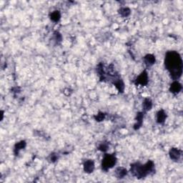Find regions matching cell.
<instances>
[{"label": "cell", "instance_id": "cell-15", "mask_svg": "<svg viewBox=\"0 0 183 183\" xmlns=\"http://www.w3.org/2000/svg\"><path fill=\"white\" fill-rule=\"evenodd\" d=\"M142 107L145 111H149L151 110L152 107V102L149 99H145L144 100L143 104H142Z\"/></svg>", "mask_w": 183, "mask_h": 183}, {"label": "cell", "instance_id": "cell-12", "mask_svg": "<svg viewBox=\"0 0 183 183\" xmlns=\"http://www.w3.org/2000/svg\"><path fill=\"white\" fill-rule=\"evenodd\" d=\"M143 117H144V114L143 112H138L137 115V123L135 125V130H138L139 128L142 126V122H143Z\"/></svg>", "mask_w": 183, "mask_h": 183}, {"label": "cell", "instance_id": "cell-8", "mask_svg": "<svg viewBox=\"0 0 183 183\" xmlns=\"http://www.w3.org/2000/svg\"><path fill=\"white\" fill-rule=\"evenodd\" d=\"M144 61H145V65L147 67H150L155 63V57L153 55H150V54L149 55H147L144 57Z\"/></svg>", "mask_w": 183, "mask_h": 183}, {"label": "cell", "instance_id": "cell-11", "mask_svg": "<svg viewBox=\"0 0 183 183\" xmlns=\"http://www.w3.org/2000/svg\"><path fill=\"white\" fill-rule=\"evenodd\" d=\"M113 84L115 85V86L117 87V90H119L120 92H123L124 89H125V85H124V82H122V80L120 78H117L115 80H114Z\"/></svg>", "mask_w": 183, "mask_h": 183}, {"label": "cell", "instance_id": "cell-19", "mask_svg": "<svg viewBox=\"0 0 183 183\" xmlns=\"http://www.w3.org/2000/svg\"><path fill=\"white\" fill-rule=\"evenodd\" d=\"M48 159H49V160H50L51 162H56L57 160L58 157H57V155L56 154L52 153V154H50V157H49Z\"/></svg>", "mask_w": 183, "mask_h": 183}, {"label": "cell", "instance_id": "cell-7", "mask_svg": "<svg viewBox=\"0 0 183 183\" xmlns=\"http://www.w3.org/2000/svg\"><path fill=\"white\" fill-rule=\"evenodd\" d=\"M182 90V85L178 82H174L172 85H170L169 91L173 94H177Z\"/></svg>", "mask_w": 183, "mask_h": 183}, {"label": "cell", "instance_id": "cell-16", "mask_svg": "<svg viewBox=\"0 0 183 183\" xmlns=\"http://www.w3.org/2000/svg\"><path fill=\"white\" fill-rule=\"evenodd\" d=\"M119 13L123 17H127L130 14V9L127 7H122L119 10Z\"/></svg>", "mask_w": 183, "mask_h": 183}, {"label": "cell", "instance_id": "cell-20", "mask_svg": "<svg viewBox=\"0 0 183 183\" xmlns=\"http://www.w3.org/2000/svg\"><path fill=\"white\" fill-rule=\"evenodd\" d=\"M55 40H56L57 42H60L62 41V36L61 34H60V33L57 32H55Z\"/></svg>", "mask_w": 183, "mask_h": 183}, {"label": "cell", "instance_id": "cell-5", "mask_svg": "<svg viewBox=\"0 0 183 183\" xmlns=\"http://www.w3.org/2000/svg\"><path fill=\"white\" fill-rule=\"evenodd\" d=\"M95 169V163L91 159L86 160L84 163V170L87 173H92Z\"/></svg>", "mask_w": 183, "mask_h": 183}, {"label": "cell", "instance_id": "cell-13", "mask_svg": "<svg viewBox=\"0 0 183 183\" xmlns=\"http://www.w3.org/2000/svg\"><path fill=\"white\" fill-rule=\"evenodd\" d=\"M25 147H26V142H25V141H21V142L17 143L14 146V152L15 155H17V154H19V151L21 150V149H24Z\"/></svg>", "mask_w": 183, "mask_h": 183}, {"label": "cell", "instance_id": "cell-1", "mask_svg": "<svg viewBox=\"0 0 183 183\" xmlns=\"http://www.w3.org/2000/svg\"><path fill=\"white\" fill-rule=\"evenodd\" d=\"M164 64L172 79L177 80L181 77L182 72V60L177 52L170 51L166 54Z\"/></svg>", "mask_w": 183, "mask_h": 183}, {"label": "cell", "instance_id": "cell-17", "mask_svg": "<svg viewBox=\"0 0 183 183\" xmlns=\"http://www.w3.org/2000/svg\"><path fill=\"white\" fill-rule=\"evenodd\" d=\"M98 148L100 151H102V152H106L107 149H108V144L105 142H102V143L100 145V146H99Z\"/></svg>", "mask_w": 183, "mask_h": 183}, {"label": "cell", "instance_id": "cell-9", "mask_svg": "<svg viewBox=\"0 0 183 183\" xmlns=\"http://www.w3.org/2000/svg\"><path fill=\"white\" fill-rule=\"evenodd\" d=\"M127 169L123 167H117L115 170V175L117 178H123L125 175H127Z\"/></svg>", "mask_w": 183, "mask_h": 183}, {"label": "cell", "instance_id": "cell-4", "mask_svg": "<svg viewBox=\"0 0 183 183\" xmlns=\"http://www.w3.org/2000/svg\"><path fill=\"white\" fill-rule=\"evenodd\" d=\"M148 82V76H147V73L146 71L142 72V73L139 75L138 77L137 78L135 81L136 85H140L142 86H145Z\"/></svg>", "mask_w": 183, "mask_h": 183}, {"label": "cell", "instance_id": "cell-2", "mask_svg": "<svg viewBox=\"0 0 183 183\" xmlns=\"http://www.w3.org/2000/svg\"><path fill=\"white\" fill-rule=\"evenodd\" d=\"M154 170V164L152 161H148L145 164L135 163L131 164V173L137 178H143Z\"/></svg>", "mask_w": 183, "mask_h": 183}, {"label": "cell", "instance_id": "cell-18", "mask_svg": "<svg viewBox=\"0 0 183 183\" xmlns=\"http://www.w3.org/2000/svg\"><path fill=\"white\" fill-rule=\"evenodd\" d=\"M105 115L104 113H102V112H100V113H98V115L95 116V120L97 121V122H101V121L105 119Z\"/></svg>", "mask_w": 183, "mask_h": 183}, {"label": "cell", "instance_id": "cell-14", "mask_svg": "<svg viewBox=\"0 0 183 183\" xmlns=\"http://www.w3.org/2000/svg\"><path fill=\"white\" fill-rule=\"evenodd\" d=\"M50 19H51V20H52L53 22H58L59 20L60 19V18H61V14H60V11H58V10H55V11H52V12L50 14Z\"/></svg>", "mask_w": 183, "mask_h": 183}, {"label": "cell", "instance_id": "cell-10", "mask_svg": "<svg viewBox=\"0 0 183 183\" xmlns=\"http://www.w3.org/2000/svg\"><path fill=\"white\" fill-rule=\"evenodd\" d=\"M166 118H167V115L164 112V110H159L158 112L157 113V122L159 124H162L164 123V121H165Z\"/></svg>", "mask_w": 183, "mask_h": 183}, {"label": "cell", "instance_id": "cell-6", "mask_svg": "<svg viewBox=\"0 0 183 183\" xmlns=\"http://www.w3.org/2000/svg\"><path fill=\"white\" fill-rule=\"evenodd\" d=\"M169 157L174 161L179 160L181 157V151L177 148H172L169 150Z\"/></svg>", "mask_w": 183, "mask_h": 183}, {"label": "cell", "instance_id": "cell-3", "mask_svg": "<svg viewBox=\"0 0 183 183\" xmlns=\"http://www.w3.org/2000/svg\"><path fill=\"white\" fill-rule=\"evenodd\" d=\"M117 162V158H116L115 154H106L102 159V169L107 171L109 169L112 168L113 166H115Z\"/></svg>", "mask_w": 183, "mask_h": 183}]
</instances>
